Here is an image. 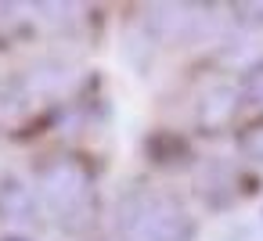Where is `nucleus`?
I'll return each instance as SVG.
<instances>
[{"label":"nucleus","instance_id":"1","mask_svg":"<svg viewBox=\"0 0 263 241\" xmlns=\"http://www.w3.org/2000/svg\"><path fill=\"white\" fill-rule=\"evenodd\" d=\"M116 227L123 241H187L195 234V223L177 198L148 191L123 198Z\"/></svg>","mask_w":263,"mask_h":241},{"label":"nucleus","instance_id":"2","mask_svg":"<svg viewBox=\"0 0 263 241\" xmlns=\"http://www.w3.org/2000/svg\"><path fill=\"white\" fill-rule=\"evenodd\" d=\"M40 194L47 202V209L54 212V219L69 230H80L90 212H94V191L87 173L72 162V158H54L44 166L40 173Z\"/></svg>","mask_w":263,"mask_h":241},{"label":"nucleus","instance_id":"3","mask_svg":"<svg viewBox=\"0 0 263 241\" xmlns=\"http://www.w3.org/2000/svg\"><path fill=\"white\" fill-rule=\"evenodd\" d=\"M0 219H8V223H33L36 219V198L26 184H18V180L0 184Z\"/></svg>","mask_w":263,"mask_h":241},{"label":"nucleus","instance_id":"4","mask_svg":"<svg viewBox=\"0 0 263 241\" xmlns=\"http://www.w3.org/2000/svg\"><path fill=\"white\" fill-rule=\"evenodd\" d=\"M231 112H234V90H227V87L213 90V94L198 105V119H202L205 126H220V123H227Z\"/></svg>","mask_w":263,"mask_h":241},{"label":"nucleus","instance_id":"5","mask_svg":"<svg viewBox=\"0 0 263 241\" xmlns=\"http://www.w3.org/2000/svg\"><path fill=\"white\" fill-rule=\"evenodd\" d=\"M241 97L252 108H263V58L256 65H249V72L241 76Z\"/></svg>","mask_w":263,"mask_h":241},{"label":"nucleus","instance_id":"6","mask_svg":"<svg viewBox=\"0 0 263 241\" xmlns=\"http://www.w3.org/2000/svg\"><path fill=\"white\" fill-rule=\"evenodd\" d=\"M238 151L252 162H263V123H252L238 133Z\"/></svg>","mask_w":263,"mask_h":241},{"label":"nucleus","instance_id":"7","mask_svg":"<svg viewBox=\"0 0 263 241\" xmlns=\"http://www.w3.org/2000/svg\"><path fill=\"white\" fill-rule=\"evenodd\" d=\"M0 241H29V237H0Z\"/></svg>","mask_w":263,"mask_h":241}]
</instances>
